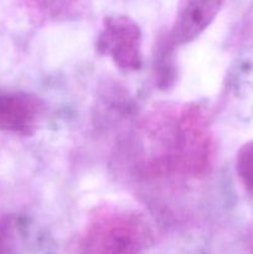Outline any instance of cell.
<instances>
[{
    "label": "cell",
    "mask_w": 253,
    "mask_h": 254,
    "mask_svg": "<svg viewBox=\"0 0 253 254\" xmlns=\"http://www.w3.org/2000/svg\"><path fill=\"white\" fill-rule=\"evenodd\" d=\"M96 49L122 71H139L143 66L141 30L133 19L124 15H112L104 19Z\"/></svg>",
    "instance_id": "cell-3"
},
{
    "label": "cell",
    "mask_w": 253,
    "mask_h": 254,
    "mask_svg": "<svg viewBox=\"0 0 253 254\" xmlns=\"http://www.w3.org/2000/svg\"><path fill=\"white\" fill-rule=\"evenodd\" d=\"M236 171L245 190L253 197V141H248L238 149Z\"/></svg>",
    "instance_id": "cell-7"
},
{
    "label": "cell",
    "mask_w": 253,
    "mask_h": 254,
    "mask_svg": "<svg viewBox=\"0 0 253 254\" xmlns=\"http://www.w3.org/2000/svg\"><path fill=\"white\" fill-rule=\"evenodd\" d=\"M16 221L12 217H0V254H14L17 236Z\"/></svg>",
    "instance_id": "cell-8"
},
{
    "label": "cell",
    "mask_w": 253,
    "mask_h": 254,
    "mask_svg": "<svg viewBox=\"0 0 253 254\" xmlns=\"http://www.w3.org/2000/svg\"><path fill=\"white\" fill-rule=\"evenodd\" d=\"M250 254H253V233H252V237H251V242H250Z\"/></svg>",
    "instance_id": "cell-9"
},
{
    "label": "cell",
    "mask_w": 253,
    "mask_h": 254,
    "mask_svg": "<svg viewBox=\"0 0 253 254\" xmlns=\"http://www.w3.org/2000/svg\"><path fill=\"white\" fill-rule=\"evenodd\" d=\"M77 0H20L31 16L42 20L57 19L68 11Z\"/></svg>",
    "instance_id": "cell-6"
},
{
    "label": "cell",
    "mask_w": 253,
    "mask_h": 254,
    "mask_svg": "<svg viewBox=\"0 0 253 254\" xmlns=\"http://www.w3.org/2000/svg\"><path fill=\"white\" fill-rule=\"evenodd\" d=\"M45 113L41 98L27 92L0 94V131L31 135L36 131Z\"/></svg>",
    "instance_id": "cell-4"
},
{
    "label": "cell",
    "mask_w": 253,
    "mask_h": 254,
    "mask_svg": "<svg viewBox=\"0 0 253 254\" xmlns=\"http://www.w3.org/2000/svg\"><path fill=\"white\" fill-rule=\"evenodd\" d=\"M225 0H180L171 30L166 35L175 47L197 39L216 19Z\"/></svg>",
    "instance_id": "cell-5"
},
{
    "label": "cell",
    "mask_w": 253,
    "mask_h": 254,
    "mask_svg": "<svg viewBox=\"0 0 253 254\" xmlns=\"http://www.w3.org/2000/svg\"><path fill=\"white\" fill-rule=\"evenodd\" d=\"M149 231L143 215L119 206H101L89 213L79 241L81 254H139Z\"/></svg>",
    "instance_id": "cell-2"
},
{
    "label": "cell",
    "mask_w": 253,
    "mask_h": 254,
    "mask_svg": "<svg viewBox=\"0 0 253 254\" xmlns=\"http://www.w3.org/2000/svg\"><path fill=\"white\" fill-rule=\"evenodd\" d=\"M145 133L153 143L150 166L154 173H178L202 178L211 168L213 138L207 109L186 103L179 109L156 111L146 121Z\"/></svg>",
    "instance_id": "cell-1"
}]
</instances>
